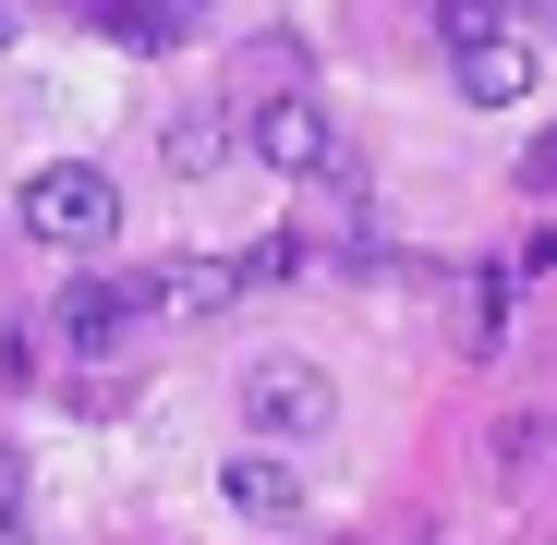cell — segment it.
Instances as JSON below:
<instances>
[{
    "label": "cell",
    "mask_w": 557,
    "mask_h": 545,
    "mask_svg": "<svg viewBox=\"0 0 557 545\" xmlns=\"http://www.w3.org/2000/svg\"><path fill=\"white\" fill-rule=\"evenodd\" d=\"M243 146H255L267 170H292V182H315V170L339 158V146H327V110H315V98H292V85H278V98H255Z\"/></svg>",
    "instance_id": "obj_4"
},
{
    "label": "cell",
    "mask_w": 557,
    "mask_h": 545,
    "mask_svg": "<svg viewBox=\"0 0 557 545\" xmlns=\"http://www.w3.org/2000/svg\"><path fill=\"white\" fill-rule=\"evenodd\" d=\"M448 85L473 110H521L533 85H545V61H533V37H473V49H448Z\"/></svg>",
    "instance_id": "obj_5"
},
{
    "label": "cell",
    "mask_w": 557,
    "mask_h": 545,
    "mask_svg": "<svg viewBox=\"0 0 557 545\" xmlns=\"http://www.w3.org/2000/svg\"><path fill=\"white\" fill-rule=\"evenodd\" d=\"M243 424H255L267 448H292V436H327V424H339V388L315 376L304 351H267L255 376H243Z\"/></svg>",
    "instance_id": "obj_2"
},
{
    "label": "cell",
    "mask_w": 557,
    "mask_h": 545,
    "mask_svg": "<svg viewBox=\"0 0 557 545\" xmlns=\"http://www.w3.org/2000/svg\"><path fill=\"white\" fill-rule=\"evenodd\" d=\"M170 158H182V170H219V158H231V110H182V122H170Z\"/></svg>",
    "instance_id": "obj_10"
},
{
    "label": "cell",
    "mask_w": 557,
    "mask_h": 545,
    "mask_svg": "<svg viewBox=\"0 0 557 545\" xmlns=\"http://www.w3.org/2000/svg\"><path fill=\"white\" fill-rule=\"evenodd\" d=\"M509 304H521V267H509V255H485V267H473V315H460V339L497 351V339H509Z\"/></svg>",
    "instance_id": "obj_7"
},
{
    "label": "cell",
    "mask_w": 557,
    "mask_h": 545,
    "mask_svg": "<svg viewBox=\"0 0 557 545\" xmlns=\"http://www.w3.org/2000/svg\"><path fill=\"white\" fill-rule=\"evenodd\" d=\"M424 13H436L448 49H473V37H521V0H424Z\"/></svg>",
    "instance_id": "obj_8"
},
{
    "label": "cell",
    "mask_w": 557,
    "mask_h": 545,
    "mask_svg": "<svg viewBox=\"0 0 557 545\" xmlns=\"http://www.w3.org/2000/svg\"><path fill=\"white\" fill-rule=\"evenodd\" d=\"M219 509H231V521H255V533H292V521H304V473H292V448L243 436L231 461H219Z\"/></svg>",
    "instance_id": "obj_3"
},
{
    "label": "cell",
    "mask_w": 557,
    "mask_h": 545,
    "mask_svg": "<svg viewBox=\"0 0 557 545\" xmlns=\"http://www.w3.org/2000/svg\"><path fill=\"white\" fill-rule=\"evenodd\" d=\"M304 255H315L304 231H267V243H243V255H231V280H243V292H278V280H292Z\"/></svg>",
    "instance_id": "obj_9"
},
{
    "label": "cell",
    "mask_w": 557,
    "mask_h": 545,
    "mask_svg": "<svg viewBox=\"0 0 557 545\" xmlns=\"http://www.w3.org/2000/svg\"><path fill=\"white\" fill-rule=\"evenodd\" d=\"M85 13H98V37H122V49H182V37H207L219 0H85Z\"/></svg>",
    "instance_id": "obj_6"
},
{
    "label": "cell",
    "mask_w": 557,
    "mask_h": 545,
    "mask_svg": "<svg viewBox=\"0 0 557 545\" xmlns=\"http://www.w3.org/2000/svg\"><path fill=\"white\" fill-rule=\"evenodd\" d=\"M521 195H557V122L533 134V158H521Z\"/></svg>",
    "instance_id": "obj_11"
},
{
    "label": "cell",
    "mask_w": 557,
    "mask_h": 545,
    "mask_svg": "<svg viewBox=\"0 0 557 545\" xmlns=\"http://www.w3.org/2000/svg\"><path fill=\"white\" fill-rule=\"evenodd\" d=\"M0 49H13V0H0Z\"/></svg>",
    "instance_id": "obj_13"
},
{
    "label": "cell",
    "mask_w": 557,
    "mask_h": 545,
    "mask_svg": "<svg viewBox=\"0 0 557 545\" xmlns=\"http://www.w3.org/2000/svg\"><path fill=\"white\" fill-rule=\"evenodd\" d=\"M13 219H25L49 255H98V243H122V182H110L98 158H37V182L13 195Z\"/></svg>",
    "instance_id": "obj_1"
},
{
    "label": "cell",
    "mask_w": 557,
    "mask_h": 545,
    "mask_svg": "<svg viewBox=\"0 0 557 545\" xmlns=\"http://www.w3.org/2000/svg\"><path fill=\"white\" fill-rule=\"evenodd\" d=\"M0 521H25V461L0 448Z\"/></svg>",
    "instance_id": "obj_12"
}]
</instances>
